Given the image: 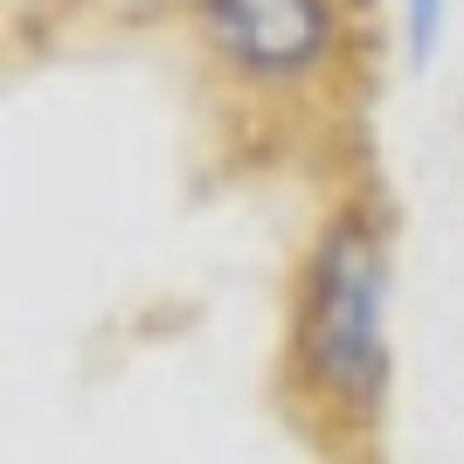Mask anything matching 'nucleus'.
<instances>
[{"instance_id": "nucleus-4", "label": "nucleus", "mask_w": 464, "mask_h": 464, "mask_svg": "<svg viewBox=\"0 0 464 464\" xmlns=\"http://www.w3.org/2000/svg\"><path fill=\"white\" fill-rule=\"evenodd\" d=\"M111 7H167V0H111Z\"/></svg>"}, {"instance_id": "nucleus-3", "label": "nucleus", "mask_w": 464, "mask_h": 464, "mask_svg": "<svg viewBox=\"0 0 464 464\" xmlns=\"http://www.w3.org/2000/svg\"><path fill=\"white\" fill-rule=\"evenodd\" d=\"M402 21H409V56L430 63L437 35H444V0H402Z\"/></svg>"}, {"instance_id": "nucleus-1", "label": "nucleus", "mask_w": 464, "mask_h": 464, "mask_svg": "<svg viewBox=\"0 0 464 464\" xmlns=\"http://www.w3.org/2000/svg\"><path fill=\"white\" fill-rule=\"evenodd\" d=\"M298 382L326 416L361 423L388 382V271L361 215H340L298 291Z\"/></svg>"}, {"instance_id": "nucleus-2", "label": "nucleus", "mask_w": 464, "mask_h": 464, "mask_svg": "<svg viewBox=\"0 0 464 464\" xmlns=\"http://www.w3.org/2000/svg\"><path fill=\"white\" fill-rule=\"evenodd\" d=\"M201 21L250 83H305L340 56V0H201Z\"/></svg>"}]
</instances>
